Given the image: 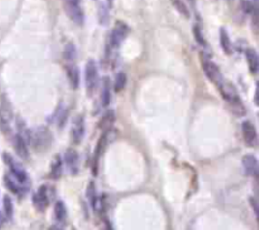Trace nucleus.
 I'll return each instance as SVG.
<instances>
[{
    "mask_svg": "<svg viewBox=\"0 0 259 230\" xmlns=\"http://www.w3.org/2000/svg\"><path fill=\"white\" fill-rule=\"evenodd\" d=\"M54 136L47 126H38L30 132V144L38 153H44L51 148Z\"/></svg>",
    "mask_w": 259,
    "mask_h": 230,
    "instance_id": "nucleus-1",
    "label": "nucleus"
},
{
    "mask_svg": "<svg viewBox=\"0 0 259 230\" xmlns=\"http://www.w3.org/2000/svg\"><path fill=\"white\" fill-rule=\"evenodd\" d=\"M129 34V27L123 23V22H118L116 26L114 27V30L110 33L109 38H108V46H106V54L108 56H110L112 51H116L119 47L122 46V43L124 42L126 37Z\"/></svg>",
    "mask_w": 259,
    "mask_h": 230,
    "instance_id": "nucleus-2",
    "label": "nucleus"
},
{
    "mask_svg": "<svg viewBox=\"0 0 259 230\" xmlns=\"http://www.w3.org/2000/svg\"><path fill=\"white\" fill-rule=\"evenodd\" d=\"M3 160H4V164L9 167V171H10V174H13V176L16 177L19 182H20L22 185L30 190V176H28L27 171L24 170V167L22 166L18 160H16L13 156L9 154V153H4Z\"/></svg>",
    "mask_w": 259,
    "mask_h": 230,
    "instance_id": "nucleus-3",
    "label": "nucleus"
},
{
    "mask_svg": "<svg viewBox=\"0 0 259 230\" xmlns=\"http://www.w3.org/2000/svg\"><path fill=\"white\" fill-rule=\"evenodd\" d=\"M85 81L88 96H92L98 86H99V68H98V64L94 60H90L86 64Z\"/></svg>",
    "mask_w": 259,
    "mask_h": 230,
    "instance_id": "nucleus-4",
    "label": "nucleus"
},
{
    "mask_svg": "<svg viewBox=\"0 0 259 230\" xmlns=\"http://www.w3.org/2000/svg\"><path fill=\"white\" fill-rule=\"evenodd\" d=\"M218 88H219V90H220V92H222V98H224V99L226 100V102L230 104V106L239 108L242 112H244L243 102H242L240 98H239L238 91H236V88L232 86V84L228 82V81L224 78V80L222 81V84H220Z\"/></svg>",
    "mask_w": 259,
    "mask_h": 230,
    "instance_id": "nucleus-5",
    "label": "nucleus"
},
{
    "mask_svg": "<svg viewBox=\"0 0 259 230\" xmlns=\"http://www.w3.org/2000/svg\"><path fill=\"white\" fill-rule=\"evenodd\" d=\"M51 200V188L47 185H43L38 188L37 192L33 196V205H34V208L38 212H43L47 210Z\"/></svg>",
    "mask_w": 259,
    "mask_h": 230,
    "instance_id": "nucleus-6",
    "label": "nucleus"
},
{
    "mask_svg": "<svg viewBox=\"0 0 259 230\" xmlns=\"http://www.w3.org/2000/svg\"><path fill=\"white\" fill-rule=\"evenodd\" d=\"M64 8L67 16L78 26L84 24V12L81 8V0H64Z\"/></svg>",
    "mask_w": 259,
    "mask_h": 230,
    "instance_id": "nucleus-7",
    "label": "nucleus"
},
{
    "mask_svg": "<svg viewBox=\"0 0 259 230\" xmlns=\"http://www.w3.org/2000/svg\"><path fill=\"white\" fill-rule=\"evenodd\" d=\"M202 68H204V72L206 74L208 80H210L211 82H214L216 86H219L220 84H222V81L224 80V78H222V72H220L219 70V67H218L214 62L211 61V60H208L204 57Z\"/></svg>",
    "mask_w": 259,
    "mask_h": 230,
    "instance_id": "nucleus-8",
    "label": "nucleus"
},
{
    "mask_svg": "<svg viewBox=\"0 0 259 230\" xmlns=\"http://www.w3.org/2000/svg\"><path fill=\"white\" fill-rule=\"evenodd\" d=\"M85 118H84L82 115H78V116L75 118V120H74L72 128H71V140H72L74 144H81V142L84 140V136H85Z\"/></svg>",
    "mask_w": 259,
    "mask_h": 230,
    "instance_id": "nucleus-9",
    "label": "nucleus"
},
{
    "mask_svg": "<svg viewBox=\"0 0 259 230\" xmlns=\"http://www.w3.org/2000/svg\"><path fill=\"white\" fill-rule=\"evenodd\" d=\"M28 144H30V136H26L23 133L16 134V136H14V150H16V154L22 160H28L30 158Z\"/></svg>",
    "mask_w": 259,
    "mask_h": 230,
    "instance_id": "nucleus-10",
    "label": "nucleus"
},
{
    "mask_svg": "<svg viewBox=\"0 0 259 230\" xmlns=\"http://www.w3.org/2000/svg\"><path fill=\"white\" fill-rule=\"evenodd\" d=\"M64 164H66L67 170L71 174L76 176L80 172V157L78 153L75 150H67L66 154H64Z\"/></svg>",
    "mask_w": 259,
    "mask_h": 230,
    "instance_id": "nucleus-11",
    "label": "nucleus"
},
{
    "mask_svg": "<svg viewBox=\"0 0 259 230\" xmlns=\"http://www.w3.org/2000/svg\"><path fill=\"white\" fill-rule=\"evenodd\" d=\"M3 180H4V184H6V188H8L10 192H13L14 195L23 196L28 192V188L22 185L20 182H19L18 180H16V177L10 174V172L6 174V176H4Z\"/></svg>",
    "mask_w": 259,
    "mask_h": 230,
    "instance_id": "nucleus-12",
    "label": "nucleus"
},
{
    "mask_svg": "<svg viewBox=\"0 0 259 230\" xmlns=\"http://www.w3.org/2000/svg\"><path fill=\"white\" fill-rule=\"evenodd\" d=\"M242 133H243V140L249 147H254L258 142V134H256V129L250 122H244L242 126Z\"/></svg>",
    "mask_w": 259,
    "mask_h": 230,
    "instance_id": "nucleus-13",
    "label": "nucleus"
},
{
    "mask_svg": "<svg viewBox=\"0 0 259 230\" xmlns=\"http://www.w3.org/2000/svg\"><path fill=\"white\" fill-rule=\"evenodd\" d=\"M110 136H112V130L105 132V133H102V136H100L99 142H98L96 144V148H95V156H94V160H95V167L98 166V162H99V160L102 157L105 150H106L109 143L112 142V140H110Z\"/></svg>",
    "mask_w": 259,
    "mask_h": 230,
    "instance_id": "nucleus-14",
    "label": "nucleus"
},
{
    "mask_svg": "<svg viewBox=\"0 0 259 230\" xmlns=\"http://www.w3.org/2000/svg\"><path fill=\"white\" fill-rule=\"evenodd\" d=\"M243 167L248 176L256 177L259 174V160L254 156L246 154L243 158Z\"/></svg>",
    "mask_w": 259,
    "mask_h": 230,
    "instance_id": "nucleus-15",
    "label": "nucleus"
},
{
    "mask_svg": "<svg viewBox=\"0 0 259 230\" xmlns=\"http://www.w3.org/2000/svg\"><path fill=\"white\" fill-rule=\"evenodd\" d=\"M67 78H68L70 84L72 86V88H78L80 85V71H78V66L75 64H67Z\"/></svg>",
    "mask_w": 259,
    "mask_h": 230,
    "instance_id": "nucleus-16",
    "label": "nucleus"
},
{
    "mask_svg": "<svg viewBox=\"0 0 259 230\" xmlns=\"http://www.w3.org/2000/svg\"><path fill=\"white\" fill-rule=\"evenodd\" d=\"M114 123H115V112H112V110H109V112H105V114L102 115V118L100 119L99 129L102 132V133L109 132L112 130Z\"/></svg>",
    "mask_w": 259,
    "mask_h": 230,
    "instance_id": "nucleus-17",
    "label": "nucleus"
},
{
    "mask_svg": "<svg viewBox=\"0 0 259 230\" xmlns=\"http://www.w3.org/2000/svg\"><path fill=\"white\" fill-rule=\"evenodd\" d=\"M246 62H248L249 70L252 74H258L259 72V54H256L254 50L249 48L246 52Z\"/></svg>",
    "mask_w": 259,
    "mask_h": 230,
    "instance_id": "nucleus-18",
    "label": "nucleus"
},
{
    "mask_svg": "<svg viewBox=\"0 0 259 230\" xmlns=\"http://www.w3.org/2000/svg\"><path fill=\"white\" fill-rule=\"evenodd\" d=\"M102 106H109L112 102V84L108 78L102 80Z\"/></svg>",
    "mask_w": 259,
    "mask_h": 230,
    "instance_id": "nucleus-19",
    "label": "nucleus"
},
{
    "mask_svg": "<svg viewBox=\"0 0 259 230\" xmlns=\"http://www.w3.org/2000/svg\"><path fill=\"white\" fill-rule=\"evenodd\" d=\"M220 46H222V50L224 51L225 54L230 56L232 54V40H230L229 33L225 28L220 30Z\"/></svg>",
    "mask_w": 259,
    "mask_h": 230,
    "instance_id": "nucleus-20",
    "label": "nucleus"
},
{
    "mask_svg": "<svg viewBox=\"0 0 259 230\" xmlns=\"http://www.w3.org/2000/svg\"><path fill=\"white\" fill-rule=\"evenodd\" d=\"M62 171H64V162H62V158L60 156H56L52 160L51 164V177L54 180L61 178Z\"/></svg>",
    "mask_w": 259,
    "mask_h": 230,
    "instance_id": "nucleus-21",
    "label": "nucleus"
},
{
    "mask_svg": "<svg viewBox=\"0 0 259 230\" xmlns=\"http://www.w3.org/2000/svg\"><path fill=\"white\" fill-rule=\"evenodd\" d=\"M54 218L58 222H64L67 220V208L62 201H58L54 205Z\"/></svg>",
    "mask_w": 259,
    "mask_h": 230,
    "instance_id": "nucleus-22",
    "label": "nucleus"
},
{
    "mask_svg": "<svg viewBox=\"0 0 259 230\" xmlns=\"http://www.w3.org/2000/svg\"><path fill=\"white\" fill-rule=\"evenodd\" d=\"M126 81H128V78H126V74L124 72L118 74L116 78H115V81H114V91L116 92V94L122 92V91L126 88Z\"/></svg>",
    "mask_w": 259,
    "mask_h": 230,
    "instance_id": "nucleus-23",
    "label": "nucleus"
},
{
    "mask_svg": "<svg viewBox=\"0 0 259 230\" xmlns=\"http://www.w3.org/2000/svg\"><path fill=\"white\" fill-rule=\"evenodd\" d=\"M64 57L66 60L67 64H75L76 60V47L72 44V43H68L66 46L64 52Z\"/></svg>",
    "mask_w": 259,
    "mask_h": 230,
    "instance_id": "nucleus-24",
    "label": "nucleus"
},
{
    "mask_svg": "<svg viewBox=\"0 0 259 230\" xmlns=\"http://www.w3.org/2000/svg\"><path fill=\"white\" fill-rule=\"evenodd\" d=\"M172 4H174V6L176 8V10L178 12L181 16H184V18H190V10H188V8H187L186 4L182 2V0H172Z\"/></svg>",
    "mask_w": 259,
    "mask_h": 230,
    "instance_id": "nucleus-25",
    "label": "nucleus"
},
{
    "mask_svg": "<svg viewBox=\"0 0 259 230\" xmlns=\"http://www.w3.org/2000/svg\"><path fill=\"white\" fill-rule=\"evenodd\" d=\"M13 212H14V208H13V201L9 196H6L4 198V215L8 220H10L13 218Z\"/></svg>",
    "mask_w": 259,
    "mask_h": 230,
    "instance_id": "nucleus-26",
    "label": "nucleus"
},
{
    "mask_svg": "<svg viewBox=\"0 0 259 230\" xmlns=\"http://www.w3.org/2000/svg\"><path fill=\"white\" fill-rule=\"evenodd\" d=\"M194 34H195V40H196V42L198 43V44L205 46V40H204L202 32H201L200 28H198V27L194 28Z\"/></svg>",
    "mask_w": 259,
    "mask_h": 230,
    "instance_id": "nucleus-27",
    "label": "nucleus"
},
{
    "mask_svg": "<svg viewBox=\"0 0 259 230\" xmlns=\"http://www.w3.org/2000/svg\"><path fill=\"white\" fill-rule=\"evenodd\" d=\"M250 205L252 208H253L254 212H256V219H258V222H259V201L256 200V198H250Z\"/></svg>",
    "mask_w": 259,
    "mask_h": 230,
    "instance_id": "nucleus-28",
    "label": "nucleus"
},
{
    "mask_svg": "<svg viewBox=\"0 0 259 230\" xmlns=\"http://www.w3.org/2000/svg\"><path fill=\"white\" fill-rule=\"evenodd\" d=\"M66 119H67V112H61L58 118V128H64V124H66Z\"/></svg>",
    "mask_w": 259,
    "mask_h": 230,
    "instance_id": "nucleus-29",
    "label": "nucleus"
},
{
    "mask_svg": "<svg viewBox=\"0 0 259 230\" xmlns=\"http://www.w3.org/2000/svg\"><path fill=\"white\" fill-rule=\"evenodd\" d=\"M253 178H254V191H256V200L259 201V174L258 176L253 177Z\"/></svg>",
    "mask_w": 259,
    "mask_h": 230,
    "instance_id": "nucleus-30",
    "label": "nucleus"
},
{
    "mask_svg": "<svg viewBox=\"0 0 259 230\" xmlns=\"http://www.w3.org/2000/svg\"><path fill=\"white\" fill-rule=\"evenodd\" d=\"M254 102H256V106H259V82L256 84V96H254Z\"/></svg>",
    "mask_w": 259,
    "mask_h": 230,
    "instance_id": "nucleus-31",
    "label": "nucleus"
},
{
    "mask_svg": "<svg viewBox=\"0 0 259 230\" xmlns=\"http://www.w3.org/2000/svg\"><path fill=\"white\" fill-rule=\"evenodd\" d=\"M48 230H64L61 226H57V225H52V226H50Z\"/></svg>",
    "mask_w": 259,
    "mask_h": 230,
    "instance_id": "nucleus-32",
    "label": "nucleus"
},
{
    "mask_svg": "<svg viewBox=\"0 0 259 230\" xmlns=\"http://www.w3.org/2000/svg\"><path fill=\"white\" fill-rule=\"evenodd\" d=\"M2 225H3V216L0 215V228H2Z\"/></svg>",
    "mask_w": 259,
    "mask_h": 230,
    "instance_id": "nucleus-33",
    "label": "nucleus"
},
{
    "mask_svg": "<svg viewBox=\"0 0 259 230\" xmlns=\"http://www.w3.org/2000/svg\"><path fill=\"white\" fill-rule=\"evenodd\" d=\"M108 6H112V0H108Z\"/></svg>",
    "mask_w": 259,
    "mask_h": 230,
    "instance_id": "nucleus-34",
    "label": "nucleus"
}]
</instances>
